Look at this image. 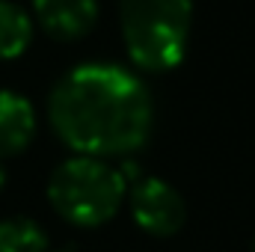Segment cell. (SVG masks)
I'll return each instance as SVG.
<instances>
[{"instance_id": "obj_6", "label": "cell", "mask_w": 255, "mask_h": 252, "mask_svg": "<svg viewBox=\"0 0 255 252\" xmlns=\"http://www.w3.org/2000/svg\"><path fill=\"white\" fill-rule=\"evenodd\" d=\"M39 119L30 98L15 89H0V160L18 157L36 139Z\"/></svg>"}, {"instance_id": "obj_5", "label": "cell", "mask_w": 255, "mask_h": 252, "mask_svg": "<svg viewBox=\"0 0 255 252\" xmlns=\"http://www.w3.org/2000/svg\"><path fill=\"white\" fill-rule=\"evenodd\" d=\"M36 24L57 42H77L98 21V0H33Z\"/></svg>"}, {"instance_id": "obj_7", "label": "cell", "mask_w": 255, "mask_h": 252, "mask_svg": "<svg viewBox=\"0 0 255 252\" xmlns=\"http://www.w3.org/2000/svg\"><path fill=\"white\" fill-rule=\"evenodd\" d=\"M33 42V15L12 3L0 0V63L18 60Z\"/></svg>"}, {"instance_id": "obj_3", "label": "cell", "mask_w": 255, "mask_h": 252, "mask_svg": "<svg viewBox=\"0 0 255 252\" xmlns=\"http://www.w3.org/2000/svg\"><path fill=\"white\" fill-rule=\"evenodd\" d=\"M128 193L122 172L104 157L74 154L48 178V202L65 223L77 229H98L110 223Z\"/></svg>"}, {"instance_id": "obj_2", "label": "cell", "mask_w": 255, "mask_h": 252, "mask_svg": "<svg viewBox=\"0 0 255 252\" xmlns=\"http://www.w3.org/2000/svg\"><path fill=\"white\" fill-rule=\"evenodd\" d=\"M193 0H119V27L130 63L142 71H172L184 60Z\"/></svg>"}, {"instance_id": "obj_8", "label": "cell", "mask_w": 255, "mask_h": 252, "mask_svg": "<svg viewBox=\"0 0 255 252\" xmlns=\"http://www.w3.org/2000/svg\"><path fill=\"white\" fill-rule=\"evenodd\" d=\"M48 232L33 217L0 220V252H45Z\"/></svg>"}, {"instance_id": "obj_9", "label": "cell", "mask_w": 255, "mask_h": 252, "mask_svg": "<svg viewBox=\"0 0 255 252\" xmlns=\"http://www.w3.org/2000/svg\"><path fill=\"white\" fill-rule=\"evenodd\" d=\"M6 187V169H3V163H0V190Z\"/></svg>"}, {"instance_id": "obj_1", "label": "cell", "mask_w": 255, "mask_h": 252, "mask_svg": "<svg viewBox=\"0 0 255 252\" xmlns=\"http://www.w3.org/2000/svg\"><path fill=\"white\" fill-rule=\"evenodd\" d=\"M48 122L74 154L128 157L151 136L154 101L145 80L125 65L80 63L54 83Z\"/></svg>"}, {"instance_id": "obj_4", "label": "cell", "mask_w": 255, "mask_h": 252, "mask_svg": "<svg viewBox=\"0 0 255 252\" xmlns=\"http://www.w3.org/2000/svg\"><path fill=\"white\" fill-rule=\"evenodd\" d=\"M130 217L151 238H172L187 223V205L181 193L163 178H139L128 187Z\"/></svg>"}, {"instance_id": "obj_10", "label": "cell", "mask_w": 255, "mask_h": 252, "mask_svg": "<svg viewBox=\"0 0 255 252\" xmlns=\"http://www.w3.org/2000/svg\"><path fill=\"white\" fill-rule=\"evenodd\" d=\"M253 252H255V241H253Z\"/></svg>"}]
</instances>
